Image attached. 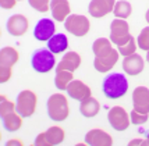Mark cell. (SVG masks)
I'll use <instances>...</instances> for the list:
<instances>
[{"mask_svg": "<svg viewBox=\"0 0 149 146\" xmlns=\"http://www.w3.org/2000/svg\"><path fill=\"white\" fill-rule=\"evenodd\" d=\"M50 11H52L53 19H56L57 22H64L65 18L71 13V7L68 0H52Z\"/></svg>", "mask_w": 149, "mask_h": 146, "instance_id": "obj_17", "label": "cell"}, {"mask_svg": "<svg viewBox=\"0 0 149 146\" xmlns=\"http://www.w3.org/2000/svg\"><path fill=\"white\" fill-rule=\"evenodd\" d=\"M102 89H103V93L107 99H120L127 93L128 82L123 74L113 72L103 79Z\"/></svg>", "mask_w": 149, "mask_h": 146, "instance_id": "obj_1", "label": "cell"}, {"mask_svg": "<svg viewBox=\"0 0 149 146\" xmlns=\"http://www.w3.org/2000/svg\"><path fill=\"white\" fill-rule=\"evenodd\" d=\"M47 114L50 120L60 122L64 121L70 114L67 97L63 93H54L47 99Z\"/></svg>", "mask_w": 149, "mask_h": 146, "instance_id": "obj_2", "label": "cell"}, {"mask_svg": "<svg viewBox=\"0 0 149 146\" xmlns=\"http://www.w3.org/2000/svg\"><path fill=\"white\" fill-rule=\"evenodd\" d=\"M72 72L67 70H61V71H56V78H54V85L56 88L60 90H65L68 83L72 81Z\"/></svg>", "mask_w": 149, "mask_h": 146, "instance_id": "obj_24", "label": "cell"}, {"mask_svg": "<svg viewBox=\"0 0 149 146\" xmlns=\"http://www.w3.org/2000/svg\"><path fill=\"white\" fill-rule=\"evenodd\" d=\"M118 50L113 49V50L106 54V56H102V57H95L93 60V67L95 70L99 71V72H109V71L114 67L118 61Z\"/></svg>", "mask_w": 149, "mask_h": 146, "instance_id": "obj_15", "label": "cell"}, {"mask_svg": "<svg viewBox=\"0 0 149 146\" xmlns=\"http://www.w3.org/2000/svg\"><path fill=\"white\" fill-rule=\"evenodd\" d=\"M35 145H39V146H42V145L49 146V145H47V139H46V135H45V132L39 133L38 136H36V139H35Z\"/></svg>", "mask_w": 149, "mask_h": 146, "instance_id": "obj_32", "label": "cell"}, {"mask_svg": "<svg viewBox=\"0 0 149 146\" xmlns=\"http://www.w3.org/2000/svg\"><path fill=\"white\" fill-rule=\"evenodd\" d=\"M36 103H38V96L33 93L32 90L25 89L22 92H19L17 96V102H15V108L22 118H28L35 113L36 110Z\"/></svg>", "mask_w": 149, "mask_h": 146, "instance_id": "obj_5", "label": "cell"}, {"mask_svg": "<svg viewBox=\"0 0 149 146\" xmlns=\"http://www.w3.org/2000/svg\"><path fill=\"white\" fill-rule=\"evenodd\" d=\"M54 33H56V22H53V19L50 18L39 19L33 28V36L36 40L40 42L49 40Z\"/></svg>", "mask_w": 149, "mask_h": 146, "instance_id": "obj_9", "label": "cell"}, {"mask_svg": "<svg viewBox=\"0 0 149 146\" xmlns=\"http://www.w3.org/2000/svg\"><path fill=\"white\" fill-rule=\"evenodd\" d=\"M132 106L134 110L149 114V89L146 86H138L132 93Z\"/></svg>", "mask_w": 149, "mask_h": 146, "instance_id": "obj_10", "label": "cell"}, {"mask_svg": "<svg viewBox=\"0 0 149 146\" xmlns=\"http://www.w3.org/2000/svg\"><path fill=\"white\" fill-rule=\"evenodd\" d=\"M7 145L8 146H11V145H24V142L22 140H19V139H10L8 142H7Z\"/></svg>", "mask_w": 149, "mask_h": 146, "instance_id": "obj_34", "label": "cell"}, {"mask_svg": "<svg viewBox=\"0 0 149 146\" xmlns=\"http://www.w3.org/2000/svg\"><path fill=\"white\" fill-rule=\"evenodd\" d=\"M81 65V56L78 54L77 51H67L63 58L60 60V63L56 67V71L67 70L74 72L75 70H78V67Z\"/></svg>", "mask_w": 149, "mask_h": 146, "instance_id": "obj_18", "label": "cell"}, {"mask_svg": "<svg viewBox=\"0 0 149 146\" xmlns=\"http://www.w3.org/2000/svg\"><path fill=\"white\" fill-rule=\"evenodd\" d=\"M136 44L142 50H146V51L149 50V26L143 28L142 31H141L139 36L136 39Z\"/></svg>", "mask_w": 149, "mask_h": 146, "instance_id": "obj_29", "label": "cell"}, {"mask_svg": "<svg viewBox=\"0 0 149 146\" xmlns=\"http://www.w3.org/2000/svg\"><path fill=\"white\" fill-rule=\"evenodd\" d=\"M67 95L70 96L74 100H78V102H82L84 99L89 97L91 96V88L84 83L82 81H78V79H72L71 82L68 83L67 86Z\"/></svg>", "mask_w": 149, "mask_h": 146, "instance_id": "obj_13", "label": "cell"}, {"mask_svg": "<svg viewBox=\"0 0 149 146\" xmlns=\"http://www.w3.org/2000/svg\"><path fill=\"white\" fill-rule=\"evenodd\" d=\"M17 1H21V0H17Z\"/></svg>", "mask_w": 149, "mask_h": 146, "instance_id": "obj_38", "label": "cell"}, {"mask_svg": "<svg viewBox=\"0 0 149 146\" xmlns=\"http://www.w3.org/2000/svg\"><path fill=\"white\" fill-rule=\"evenodd\" d=\"M146 143L149 145V132H148V135H146Z\"/></svg>", "mask_w": 149, "mask_h": 146, "instance_id": "obj_37", "label": "cell"}, {"mask_svg": "<svg viewBox=\"0 0 149 146\" xmlns=\"http://www.w3.org/2000/svg\"><path fill=\"white\" fill-rule=\"evenodd\" d=\"M28 18L22 14H14L7 19V31L13 36H22L28 31Z\"/></svg>", "mask_w": 149, "mask_h": 146, "instance_id": "obj_11", "label": "cell"}, {"mask_svg": "<svg viewBox=\"0 0 149 146\" xmlns=\"http://www.w3.org/2000/svg\"><path fill=\"white\" fill-rule=\"evenodd\" d=\"M113 13L116 15V18H121V19H125L128 18L132 13V7L128 1L125 0H121V1H116V6H114V10Z\"/></svg>", "mask_w": 149, "mask_h": 146, "instance_id": "obj_25", "label": "cell"}, {"mask_svg": "<svg viewBox=\"0 0 149 146\" xmlns=\"http://www.w3.org/2000/svg\"><path fill=\"white\" fill-rule=\"evenodd\" d=\"M146 61L149 63V50H148V53H146Z\"/></svg>", "mask_w": 149, "mask_h": 146, "instance_id": "obj_36", "label": "cell"}, {"mask_svg": "<svg viewBox=\"0 0 149 146\" xmlns=\"http://www.w3.org/2000/svg\"><path fill=\"white\" fill-rule=\"evenodd\" d=\"M14 111H17L15 103H13L11 100H7V97L4 95L0 96V117H4V115L14 113Z\"/></svg>", "mask_w": 149, "mask_h": 146, "instance_id": "obj_26", "label": "cell"}, {"mask_svg": "<svg viewBox=\"0 0 149 146\" xmlns=\"http://www.w3.org/2000/svg\"><path fill=\"white\" fill-rule=\"evenodd\" d=\"M1 121H3V127H4V129L8 131V132H15V131H18L19 128H21V125H22V117H21L17 111L10 113V114L1 117Z\"/></svg>", "mask_w": 149, "mask_h": 146, "instance_id": "obj_21", "label": "cell"}, {"mask_svg": "<svg viewBox=\"0 0 149 146\" xmlns=\"http://www.w3.org/2000/svg\"><path fill=\"white\" fill-rule=\"evenodd\" d=\"M17 4V0H0V6L6 10H10V8H14V6Z\"/></svg>", "mask_w": 149, "mask_h": 146, "instance_id": "obj_31", "label": "cell"}, {"mask_svg": "<svg viewBox=\"0 0 149 146\" xmlns=\"http://www.w3.org/2000/svg\"><path fill=\"white\" fill-rule=\"evenodd\" d=\"M145 18H146V22L149 24V10L146 11V15H145Z\"/></svg>", "mask_w": 149, "mask_h": 146, "instance_id": "obj_35", "label": "cell"}, {"mask_svg": "<svg viewBox=\"0 0 149 146\" xmlns=\"http://www.w3.org/2000/svg\"><path fill=\"white\" fill-rule=\"evenodd\" d=\"M64 28L74 36H85L91 29V22L85 15L70 14L64 21Z\"/></svg>", "mask_w": 149, "mask_h": 146, "instance_id": "obj_6", "label": "cell"}, {"mask_svg": "<svg viewBox=\"0 0 149 146\" xmlns=\"http://www.w3.org/2000/svg\"><path fill=\"white\" fill-rule=\"evenodd\" d=\"M19 58L17 49L14 47H3L0 50V82H7L13 75V65Z\"/></svg>", "mask_w": 149, "mask_h": 146, "instance_id": "obj_3", "label": "cell"}, {"mask_svg": "<svg viewBox=\"0 0 149 146\" xmlns=\"http://www.w3.org/2000/svg\"><path fill=\"white\" fill-rule=\"evenodd\" d=\"M114 6L116 0H91L88 10L93 18H100L111 13L114 10Z\"/></svg>", "mask_w": 149, "mask_h": 146, "instance_id": "obj_12", "label": "cell"}, {"mask_svg": "<svg viewBox=\"0 0 149 146\" xmlns=\"http://www.w3.org/2000/svg\"><path fill=\"white\" fill-rule=\"evenodd\" d=\"M128 145L134 146V145H148V143H146V139H132L130 140Z\"/></svg>", "mask_w": 149, "mask_h": 146, "instance_id": "obj_33", "label": "cell"}, {"mask_svg": "<svg viewBox=\"0 0 149 146\" xmlns=\"http://www.w3.org/2000/svg\"><path fill=\"white\" fill-rule=\"evenodd\" d=\"M131 39L130 26L125 19L116 18L110 24V40L117 46H123Z\"/></svg>", "mask_w": 149, "mask_h": 146, "instance_id": "obj_7", "label": "cell"}, {"mask_svg": "<svg viewBox=\"0 0 149 146\" xmlns=\"http://www.w3.org/2000/svg\"><path fill=\"white\" fill-rule=\"evenodd\" d=\"M46 139H47V145L53 146V145H60L63 140H64V129L61 127H50L47 131L45 132Z\"/></svg>", "mask_w": 149, "mask_h": 146, "instance_id": "obj_23", "label": "cell"}, {"mask_svg": "<svg viewBox=\"0 0 149 146\" xmlns=\"http://www.w3.org/2000/svg\"><path fill=\"white\" fill-rule=\"evenodd\" d=\"M99 110H100V104L97 102L95 97H86L84 99L81 104H79V111H81V114L86 117V118H92V117H95V115L99 113Z\"/></svg>", "mask_w": 149, "mask_h": 146, "instance_id": "obj_20", "label": "cell"}, {"mask_svg": "<svg viewBox=\"0 0 149 146\" xmlns=\"http://www.w3.org/2000/svg\"><path fill=\"white\" fill-rule=\"evenodd\" d=\"M67 47H68V39L64 33H54L52 38L47 40V49L54 54L65 51Z\"/></svg>", "mask_w": 149, "mask_h": 146, "instance_id": "obj_19", "label": "cell"}, {"mask_svg": "<svg viewBox=\"0 0 149 146\" xmlns=\"http://www.w3.org/2000/svg\"><path fill=\"white\" fill-rule=\"evenodd\" d=\"M130 118H131V122L135 124V125H142L145 124L149 118V114H143V113H139L132 108V111L130 113Z\"/></svg>", "mask_w": 149, "mask_h": 146, "instance_id": "obj_30", "label": "cell"}, {"mask_svg": "<svg viewBox=\"0 0 149 146\" xmlns=\"http://www.w3.org/2000/svg\"><path fill=\"white\" fill-rule=\"evenodd\" d=\"M136 47H138L136 40L131 36V39L125 44H123V46H118V53H120L121 56H124V57H127V56H131V54H134V53H135Z\"/></svg>", "mask_w": 149, "mask_h": 146, "instance_id": "obj_27", "label": "cell"}, {"mask_svg": "<svg viewBox=\"0 0 149 146\" xmlns=\"http://www.w3.org/2000/svg\"><path fill=\"white\" fill-rule=\"evenodd\" d=\"M54 64H56L54 53H52L49 49H36L32 53L31 65L39 74H45V72L52 71Z\"/></svg>", "mask_w": 149, "mask_h": 146, "instance_id": "obj_4", "label": "cell"}, {"mask_svg": "<svg viewBox=\"0 0 149 146\" xmlns=\"http://www.w3.org/2000/svg\"><path fill=\"white\" fill-rule=\"evenodd\" d=\"M143 58L139 56V54H131V56H127V57L123 60V70L127 75H138L143 71Z\"/></svg>", "mask_w": 149, "mask_h": 146, "instance_id": "obj_16", "label": "cell"}, {"mask_svg": "<svg viewBox=\"0 0 149 146\" xmlns=\"http://www.w3.org/2000/svg\"><path fill=\"white\" fill-rule=\"evenodd\" d=\"M107 121L111 125V128L116 129V131H125L131 124V118L128 113L120 106H114L109 110Z\"/></svg>", "mask_w": 149, "mask_h": 146, "instance_id": "obj_8", "label": "cell"}, {"mask_svg": "<svg viewBox=\"0 0 149 146\" xmlns=\"http://www.w3.org/2000/svg\"><path fill=\"white\" fill-rule=\"evenodd\" d=\"M85 143L92 146H110L113 145V138L103 129H91L85 135Z\"/></svg>", "mask_w": 149, "mask_h": 146, "instance_id": "obj_14", "label": "cell"}, {"mask_svg": "<svg viewBox=\"0 0 149 146\" xmlns=\"http://www.w3.org/2000/svg\"><path fill=\"white\" fill-rule=\"evenodd\" d=\"M113 50L111 47V42L106 38H99L96 39L93 44H92V51L95 54V57H102V56H106L109 54L110 51Z\"/></svg>", "mask_w": 149, "mask_h": 146, "instance_id": "obj_22", "label": "cell"}, {"mask_svg": "<svg viewBox=\"0 0 149 146\" xmlns=\"http://www.w3.org/2000/svg\"><path fill=\"white\" fill-rule=\"evenodd\" d=\"M50 1L52 0H28L29 6L38 13H46L50 8Z\"/></svg>", "mask_w": 149, "mask_h": 146, "instance_id": "obj_28", "label": "cell"}]
</instances>
